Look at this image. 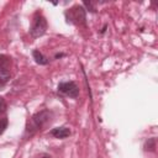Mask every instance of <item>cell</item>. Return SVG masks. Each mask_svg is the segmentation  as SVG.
I'll use <instances>...</instances> for the list:
<instances>
[{"label":"cell","mask_w":158,"mask_h":158,"mask_svg":"<svg viewBox=\"0 0 158 158\" xmlns=\"http://www.w3.org/2000/svg\"><path fill=\"white\" fill-rule=\"evenodd\" d=\"M52 115H53L52 111H51V110H47V109L36 112V114L31 117L30 122H28L27 126H26V135H27V136L35 135L38 130H41L46 123H48V122L51 121Z\"/></svg>","instance_id":"obj_1"},{"label":"cell","mask_w":158,"mask_h":158,"mask_svg":"<svg viewBox=\"0 0 158 158\" xmlns=\"http://www.w3.org/2000/svg\"><path fill=\"white\" fill-rule=\"evenodd\" d=\"M65 20L68 23H73V25H81L85 23L86 20V11L83 7V5H74L73 7L68 9L64 12Z\"/></svg>","instance_id":"obj_2"},{"label":"cell","mask_w":158,"mask_h":158,"mask_svg":"<svg viewBox=\"0 0 158 158\" xmlns=\"http://www.w3.org/2000/svg\"><path fill=\"white\" fill-rule=\"evenodd\" d=\"M47 31V20L43 15L41 14H35L33 16V20H32V25H31V28H30V35L33 37V38H37V37H41L46 33Z\"/></svg>","instance_id":"obj_3"},{"label":"cell","mask_w":158,"mask_h":158,"mask_svg":"<svg viewBox=\"0 0 158 158\" xmlns=\"http://www.w3.org/2000/svg\"><path fill=\"white\" fill-rule=\"evenodd\" d=\"M11 58L6 54H0V85L4 86L10 79Z\"/></svg>","instance_id":"obj_4"},{"label":"cell","mask_w":158,"mask_h":158,"mask_svg":"<svg viewBox=\"0 0 158 158\" xmlns=\"http://www.w3.org/2000/svg\"><path fill=\"white\" fill-rule=\"evenodd\" d=\"M58 89V93L63 94V95H67L72 99H77L79 96V88L77 85L75 81H60L57 86Z\"/></svg>","instance_id":"obj_5"},{"label":"cell","mask_w":158,"mask_h":158,"mask_svg":"<svg viewBox=\"0 0 158 158\" xmlns=\"http://www.w3.org/2000/svg\"><path fill=\"white\" fill-rule=\"evenodd\" d=\"M70 130L65 126H60V127H54L49 131V135L56 137V138H59V139H63V138H67L68 136H70Z\"/></svg>","instance_id":"obj_6"},{"label":"cell","mask_w":158,"mask_h":158,"mask_svg":"<svg viewBox=\"0 0 158 158\" xmlns=\"http://www.w3.org/2000/svg\"><path fill=\"white\" fill-rule=\"evenodd\" d=\"M32 57H33L35 62L37 64H40V65H47L49 63V59L41 51H38V49H33L32 51Z\"/></svg>","instance_id":"obj_7"},{"label":"cell","mask_w":158,"mask_h":158,"mask_svg":"<svg viewBox=\"0 0 158 158\" xmlns=\"http://www.w3.org/2000/svg\"><path fill=\"white\" fill-rule=\"evenodd\" d=\"M144 151H149V152H154L156 151V138H148L146 142H144V146H143Z\"/></svg>","instance_id":"obj_8"},{"label":"cell","mask_w":158,"mask_h":158,"mask_svg":"<svg viewBox=\"0 0 158 158\" xmlns=\"http://www.w3.org/2000/svg\"><path fill=\"white\" fill-rule=\"evenodd\" d=\"M83 7L85 9V11H90V12H96V7H95V4L93 1H84L83 2Z\"/></svg>","instance_id":"obj_9"},{"label":"cell","mask_w":158,"mask_h":158,"mask_svg":"<svg viewBox=\"0 0 158 158\" xmlns=\"http://www.w3.org/2000/svg\"><path fill=\"white\" fill-rule=\"evenodd\" d=\"M7 125H9L7 118H2V120H0V135L4 133V131L7 128Z\"/></svg>","instance_id":"obj_10"},{"label":"cell","mask_w":158,"mask_h":158,"mask_svg":"<svg viewBox=\"0 0 158 158\" xmlns=\"http://www.w3.org/2000/svg\"><path fill=\"white\" fill-rule=\"evenodd\" d=\"M6 110V101L2 96H0V114Z\"/></svg>","instance_id":"obj_11"},{"label":"cell","mask_w":158,"mask_h":158,"mask_svg":"<svg viewBox=\"0 0 158 158\" xmlns=\"http://www.w3.org/2000/svg\"><path fill=\"white\" fill-rule=\"evenodd\" d=\"M65 56V53H56L54 54V58L56 59H59V58H62V57H64Z\"/></svg>","instance_id":"obj_12"},{"label":"cell","mask_w":158,"mask_h":158,"mask_svg":"<svg viewBox=\"0 0 158 158\" xmlns=\"http://www.w3.org/2000/svg\"><path fill=\"white\" fill-rule=\"evenodd\" d=\"M36 158H52L49 154H41V156H37Z\"/></svg>","instance_id":"obj_13"},{"label":"cell","mask_w":158,"mask_h":158,"mask_svg":"<svg viewBox=\"0 0 158 158\" xmlns=\"http://www.w3.org/2000/svg\"><path fill=\"white\" fill-rule=\"evenodd\" d=\"M106 28H107V25H106V23H105V25H104V27H102V30H101V31H100V33H104V32H105V31H106Z\"/></svg>","instance_id":"obj_14"}]
</instances>
